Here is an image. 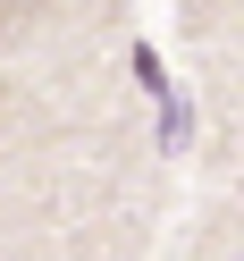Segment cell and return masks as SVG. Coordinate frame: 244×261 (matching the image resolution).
I'll return each mask as SVG.
<instances>
[{
  "label": "cell",
  "mask_w": 244,
  "mask_h": 261,
  "mask_svg": "<svg viewBox=\"0 0 244 261\" xmlns=\"http://www.w3.org/2000/svg\"><path fill=\"white\" fill-rule=\"evenodd\" d=\"M34 9H42V0H0V25H25Z\"/></svg>",
  "instance_id": "1"
}]
</instances>
